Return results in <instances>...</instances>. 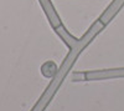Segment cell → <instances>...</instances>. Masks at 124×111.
Here are the masks:
<instances>
[{
	"instance_id": "obj_5",
	"label": "cell",
	"mask_w": 124,
	"mask_h": 111,
	"mask_svg": "<svg viewBox=\"0 0 124 111\" xmlns=\"http://www.w3.org/2000/svg\"><path fill=\"white\" fill-rule=\"evenodd\" d=\"M72 80L73 81H82V80H86V75L85 73H76L72 75Z\"/></svg>"
},
{
	"instance_id": "obj_4",
	"label": "cell",
	"mask_w": 124,
	"mask_h": 111,
	"mask_svg": "<svg viewBox=\"0 0 124 111\" xmlns=\"http://www.w3.org/2000/svg\"><path fill=\"white\" fill-rule=\"evenodd\" d=\"M56 31H57V34L61 36V39L65 41V44L71 49V47H73V46H76L77 45V43H78V40L76 39V37H73L72 36L67 30L62 26V25H60V26H57L56 28Z\"/></svg>"
},
{
	"instance_id": "obj_1",
	"label": "cell",
	"mask_w": 124,
	"mask_h": 111,
	"mask_svg": "<svg viewBox=\"0 0 124 111\" xmlns=\"http://www.w3.org/2000/svg\"><path fill=\"white\" fill-rule=\"evenodd\" d=\"M104 26H106V25L102 24L99 20H98V21H96L94 24L89 28L88 31H87L83 36H82V39L78 40L77 45L73 46V47H71V50L68 51V54L66 55V57H65V60H63V63H62V65L60 66V69L56 71L55 76L52 77V80H51L50 85L47 86L46 91L42 94L41 99L39 100V102L36 104V106L31 110V111H45V109L48 106V104L51 102V100L54 99L55 94L57 92V90L60 89L61 84L63 83V80H65L66 76L68 75L70 70L72 69L73 64L76 63V60H77V57L79 56V54L83 51V50L86 49V46L99 34V31H101V30L104 28Z\"/></svg>"
},
{
	"instance_id": "obj_3",
	"label": "cell",
	"mask_w": 124,
	"mask_h": 111,
	"mask_svg": "<svg viewBox=\"0 0 124 111\" xmlns=\"http://www.w3.org/2000/svg\"><path fill=\"white\" fill-rule=\"evenodd\" d=\"M123 5H124V0H113V3L107 8L106 11L102 14V16H101V19H99V21H101L102 24H104V25L109 24L110 20L117 15V13L122 9Z\"/></svg>"
},
{
	"instance_id": "obj_2",
	"label": "cell",
	"mask_w": 124,
	"mask_h": 111,
	"mask_svg": "<svg viewBox=\"0 0 124 111\" xmlns=\"http://www.w3.org/2000/svg\"><path fill=\"white\" fill-rule=\"evenodd\" d=\"M86 81L89 80H107L124 77V67L119 69H107V70H94V71H86Z\"/></svg>"
}]
</instances>
